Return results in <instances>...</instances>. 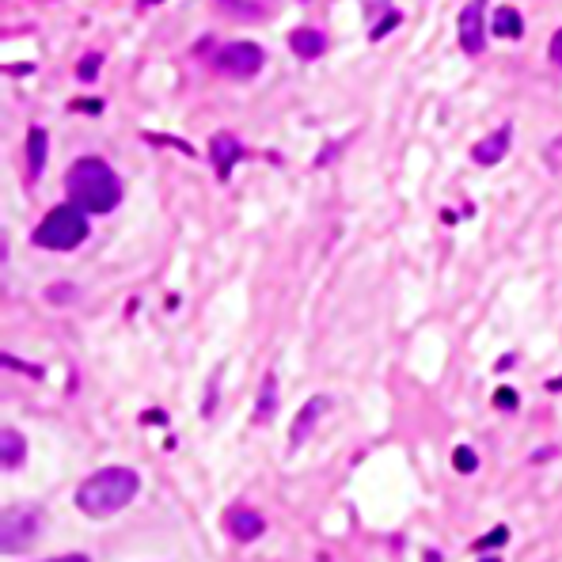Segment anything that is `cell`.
<instances>
[{
    "label": "cell",
    "mask_w": 562,
    "mask_h": 562,
    "mask_svg": "<svg viewBox=\"0 0 562 562\" xmlns=\"http://www.w3.org/2000/svg\"><path fill=\"white\" fill-rule=\"evenodd\" d=\"M65 194L69 202L84 209V213H111L122 202V179L114 168L99 156H80L69 175H65Z\"/></svg>",
    "instance_id": "6da1fadb"
},
{
    "label": "cell",
    "mask_w": 562,
    "mask_h": 562,
    "mask_svg": "<svg viewBox=\"0 0 562 562\" xmlns=\"http://www.w3.org/2000/svg\"><path fill=\"white\" fill-rule=\"evenodd\" d=\"M141 490V475L133 468H99L76 490V506L88 517H111L126 509Z\"/></svg>",
    "instance_id": "7a4b0ae2"
},
{
    "label": "cell",
    "mask_w": 562,
    "mask_h": 562,
    "mask_svg": "<svg viewBox=\"0 0 562 562\" xmlns=\"http://www.w3.org/2000/svg\"><path fill=\"white\" fill-rule=\"evenodd\" d=\"M84 240H88V217H84V209L76 202L54 206L31 232V244L46 247V251H73Z\"/></svg>",
    "instance_id": "3957f363"
},
{
    "label": "cell",
    "mask_w": 562,
    "mask_h": 562,
    "mask_svg": "<svg viewBox=\"0 0 562 562\" xmlns=\"http://www.w3.org/2000/svg\"><path fill=\"white\" fill-rule=\"evenodd\" d=\"M263 65L266 54L263 46H255V42H221L213 50V69L232 76V80H251V76L263 73Z\"/></svg>",
    "instance_id": "277c9868"
},
{
    "label": "cell",
    "mask_w": 562,
    "mask_h": 562,
    "mask_svg": "<svg viewBox=\"0 0 562 562\" xmlns=\"http://www.w3.org/2000/svg\"><path fill=\"white\" fill-rule=\"evenodd\" d=\"M456 23H460V46H464V54H471V57L483 54V50H487V31H490L487 0H468Z\"/></svg>",
    "instance_id": "5b68a950"
},
{
    "label": "cell",
    "mask_w": 562,
    "mask_h": 562,
    "mask_svg": "<svg viewBox=\"0 0 562 562\" xmlns=\"http://www.w3.org/2000/svg\"><path fill=\"white\" fill-rule=\"evenodd\" d=\"M42 513H35V509H8L4 513V551H23V547L35 540L38 532H42Z\"/></svg>",
    "instance_id": "8992f818"
},
{
    "label": "cell",
    "mask_w": 562,
    "mask_h": 562,
    "mask_svg": "<svg viewBox=\"0 0 562 562\" xmlns=\"http://www.w3.org/2000/svg\"><path fill=\"white\" fill-rule=\"evenodd\" d=\"M244 156H247V145H240L232 133L221 130L209 137V160H213V168H217V179H221V183L232 179V168H236Z\"/></svg>",
    "instance_id": "52a82bcc"
},
{
    "label": "cell",
    "mask_w": 562,
    "mask_h": 562,
    "mask_svg": "<svg viewBox=\"0 0 562 562\" xmlns=\"http://www.w3.org/2000/svg\"><path fill=\"white\" fill-rule=\"evenodd\" d=\"M225 532L236 540V544H251V540H259L266 532V521L259 509L251 506H232L225 509Z\"/></svg>",
    "instance_id": "ba28073f"
},
{
    "label": "cell",
    "mask_w": 562,
    "mask_h": 562,
    "mask_svg": "<svg viewBox=\"0 0 562 562\" xmlns=\"http://www.w3.org/2000/svg\"><path fill=\"white\" fill-rule=\"evenodd\" d=\"M509 141H513V126H498L494 133H487L479 145H471V160L483 164V168H494L502 164L509 152Z\"/></svg>",
    "instance_id": "9c48e42d"
},
{
    "label": "cell",
    "mask_w": 562,
    "mask_h": 562,
    "mask_svg": "<svg viewBox=\"0 0 562 562\" xmlns=\"http://www.w3.org/2000/svg\"><path fill=\"white\" fill-rule=\"evenodd\" d=\"M327 407H331V399H327V395H316V399H308V403L300 407L297 422H293V433H289V445H293V449H300V445L308 441V433L316 430V422L327 414Z\"/></svg>",
    "instance_id": "30bf717a"
},
{
    "label": "cell",
    "mask_w": 562,
    "mask_h": 562,
    "mask_svg": "<svg viewBox=\"0 0 562 562\" xmlns=\"http://www.w3.org/2000/svg\"><path fill=\"white\" fill-rule=\"evenodd\" d=\"M289 50L300 57V61H316V57L327 54V35L316 31V27H297L289 35Z\"/></svg>",
    "instance_id": "8fae6325"
},
{
    "label": "cell",
    "mask_w": 562,
    "mask_h": 562,
    "mask_svg": "<svg viewBox=\"0 0 562 562\" xmlns=\"http://www.w3.org/2000/svg\"><path fill=\"white\" fill-rule=\"evenodd\" d=\"M23 460H27V441H23V433L4 426V433H0V464H4V471H16V468H23Z\"/></svg>",
    "instance_id": "7c38bea8"
},
{
    "label": "cell",
    "mask_w": 562,
    "mask_h": 562,
    "mask_svg": "<svg viewBox=\"0 0 562 562\" xmlns=\"http://www.w3.org/2000/svg\"><path fill=\"white\" fill-rule=\"evenodd\" d=\"M278 411V376L266 373L263 376V388H259V403H255V414H251V422L255 426H266L270 418Z\"/></svg>",
    "instance_id": "4fadbf2b"
},
{
    "label": "cell",
    "mask_w": 562,
    "mask_h": 562,
    "mask_svg": "<svg viewBox=\"0 0 562 562\" xmlns=\"http://www.w3.org/2000/svg\"><path fill=\"white\" fill-rule=\"evenodd\" d=\"M490 31L498 38H521L525 35V19H521V12L517 8H494V16H490Z\"/></svg>",
    "instance_id": "5bb4252c"
},
{
    "label": "cell",
    "mask_w": 562,
    "mask_h": 562,
    "mask_svg": "<svg viewBox=\"0 0 562 562\" xmlns=\"http://www.w3.org/2000/svg\"><path fill=\"white\" fill-rule=\"evenodd\" d=\"M27 168L35 179L46 171V130L42 126H31V133H27Z\"/></svg>",
    "instance_id": "9a60e30c"
},
{
    "label": "cell",
    "mask_w": 562,
    "mask_h": 562,
    "mask_svg": "<svg viewBox=\"0 0 562 562\" xmlns=\"http://www.w3.org/2000/svg\"><path fill=\"white\" fill-rule=\"evenodd\" d=\"M225 12H232V16H240V19H259L266 16V8L259 4V0H217Z\"/></svg>",
    "instance_id": "2e32d148"
},
{
    "label": "cell",
    "mask_w": 562,
    "mask_h": 562,
    "mask_svg": "<svg viewBox=\"0 0 562 562\" xmlns=\"http://www.w3.org/2000/svg\"><path fill=\"white\" fill-rule=\"evenodd\" d=\"M99 69H103V54H99V50H88V54L80 57V65H76V76H80L84 84H92L95 76H99Z\"/></svg>",
    "instance_id": "e0dca14e"
},
{
    "label": "cell",
    "mask_w": 562,
    "mask_h": 562,
    "mask_svg": "<svg viewBox=\"0 0 562 562\" xmlns=\"http://www.w3.org/2000/svg\"><path fill=\"white\" fill-rule=\"evenodd\" d=\"M452 468H456V471H475V468H479V456H475L468 445H460V449L452 452Z\"/></svg>",
    "instance_id": "ac0fdd59"
},
{
    "label": "cell",
    "mask_w": 562,
    "mask_h": 562,
    "mask_svg": "<svg viewBox=\"0 0 562 562\" xmlns=\"http://www.w3.org/2000/svg\"><path fill=\"white\" fill-rule=\"evenodd\" d=\"M509 540V528L506 525H498L494 532H487L483 540H475V551H490V547H502Z\"/></svg>",
    "instance_id": "d6986e66"
},
{
    "label": "cell",
    "mask_w": 562,
    "mask_h": 562,
    "mask_svg": "<svg viewBox=\"0 0 562 562\" xmlns=\"http://www.w3.org/2000/svg\"><path fill=\"white\" fill-rule=\"evenodd\" d=\"M73 297H76V285H65V281H57V285L46 289V300H50V304H69Z\"/></svg>",
    "instance_id": "ffe728a7"
},
{
    "label": "cell",
    "mask_w": 562,
    "mask_h": 562,
    "mask_svg": "<svg viewBox=\"0 0 562 562\" xmlns=\"http://www.w3.org/2000/svg\"><path fill=\"white\" fill-rule=\"evenodd\" d=\"M145 141H152V145H171V149H179L183 156H194V149H190L187 141H179V137H164V133H145Z\"/></svg>",
    "instance_id": "44dd1931"
},
{
    "label": "cell",
    "mask_w": 562,
    "mask_h": 562,
    "mask_svg": "<svg viewBox=\"0 0 562 562\" xmlns=\"http://www.w3.org/2000/svg\"><path fill=\"white\" fill-rule=\"evenodd\" d=\"M494 407L513 411V407H517V392H513V388H498V392H494Z\"/></svg>",
    "instance_id": "7402d4cb"
},
{
    "label": "cell",
    "mask_w": 562,
    "mask_h": 562,
    "mask_svg": "<svg viewBox=\"0 0 562 562\" xmlns=\"http://www.w3.org/2000/svg\"><path fill=\"white\" fill-rule=\"evenodd\" d=\"M399 23H403V16H395V12H392V16H384V19H380V27H373V38H384L388 31H395Z\"/></svg>",
    "instance_id": "603a6c76"
},
{
    "label": "cell",
    "mask_w": 562,
    "mask_h": 562,
    "mask_svg": "<svg viewBox=\"0 0 562 562\" xmlns=\"http://www.w3.org/2000/svg\"><path fill=\"white\" fill-rule=\"evenodd\" d=\"M4 361V369H19V373H31V376H42V369H31V365H23L19 357H12V354H4L0 357Z\"/></svg>",
    "instance_id": "cb8c5ba5"
},
{
    "label": "cell",
    "mask_w": 562,
    "mask_h": 562,
    "mask_svg": "<svg viewBox=\"0 0 562 562\" xmlns=\"http://www.w3.org/2000/svg\"><path fill=\"white\" fill-rule=\"evenodd\" d=\"M547 50H551V61H555V65L562 69V27L555 31V35H551V46H547Z\"/></svg>",
    "instance_id": "d4e9b609"
},
{
    "label": "cell",
    "mask_w": 562,
    "mask_h": 562,
    "mask_svg": "<svg viewBox=\"0 0 562 562\" xmlns=\"http://www.w3.org/2000/svg\"><path fill=\"white\" fill-rule=\"evenodd\" d=\"M338 152H342V145H331V149H323V152H319V160H316V168H323V164H331Z\"/></svg>",
    "instance_id": "484cf974"
},
{
    "label": "cell",
    "mask_w": 562,
    "mask_h": 562,
    "mask_svg": "<svg viewBox=\"0 0 562 562\" xmlns=\"http://www.w3.org/2000/svg\"><path fill=\"white\" fill-rule=\"evenodd\" d=\"M73 111H103V103H95V99H76Z\"/></svg>",
    "instance_id": "4316f807"
},
{
    "label": "cell",
    "mask_w": 562,
    "mask_h": 562,
    "mask_svg": "<svg viewBox=\"0 0 562 562\" xmlns=\"http://www.w3.org/2000/svg\"><path fill=\"white\" fill-rule=\"evenodd\" d=\"M145 422H149V426H164V422H168V414H164V411H149V414H145Z\"/></svg>",
    "instance_id": "83f0119b"
},
{
    "label": "cell",
    "mask_w": 562,
    "mask_h": 562,
    "mask_svg": "<svg viewBox=\"0 0 562 562\" xmlns=\"http://www.w3.org/2000/svg\"><path fill=\"white\" fill-rule=\"evenodd\" d=\"M555 452H559V449H551V445H544V449L536 452V456H532V460H547V456H555Z\"/></svg>",
    "instance_id": "f1b7e54d"
},
{
    "label": "cell",
    "mask_w": 562,
    "mask_h": 562,
    "mask_svg": "<svg viewBox=\"0 0 562 562\" xmlns=\"http://www.w3.org/2000/svg\"><path fill=\"white\" fill-rule=\"evenodd\" d=\"M547 392H562V376L559 380H547Z\"/></svg>",
    "instance_id": "f546056e"
},
{
    "label": "cell",
    "mask_w": 562,
    "mask_h": 562,
    "mask_svg": "<svg viewBox=\"0 0 562 562\" xmlns=\"http://www.w3.org/2000/svg\"><path fill=\"white\" fill-rule=\"evenodd\" d=\"M141 4H164V0H141Z\"/></svg>",
    "instance_id": "4dcf8cb0"
}]
</instances>
